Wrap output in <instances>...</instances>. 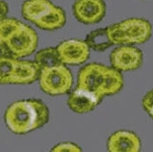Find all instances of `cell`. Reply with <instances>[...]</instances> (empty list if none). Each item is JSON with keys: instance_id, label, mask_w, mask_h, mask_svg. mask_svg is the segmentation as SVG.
<instances>
[{"instance_id": "1", "label": "cell", "mask_w": 153, "mask_h": 152, "mask_svg": "<svg viewBox=\"0 0 153 152\" xmlns=\"http://www.w3.org/2000/svg\"><path fill=\"white\" fill-rule=\"evenodd\" d=\"M9 130L16 135H24L48 122L49 110L38 99H23L13 102L4 115Z\"/></svg>"}, {"instance_id": "2", "label": "cell", "mask_w": 153, "mask_h": 152, "mask_svg": "<svg viewBox=\"0 0 153 152\" xmlns=\"http://www.w3.org/2000/svg\"><path fill=\"white\" fill-rule=\"evenodd\" d=\"M123 87V76L116 68L91 63L83 67L77 76V86L102 100L104 96L120 93Z\"/></svg>"}, {"instance_id": "3", "label": "cell", "mask_w": 153, "mask_h": 152, "mask_svg": "<svg viewBox=\"0 0 153 152\" xmlns=\"http://www.w3.org/2000/svg\"><path fill=\"white\" fill-rule=\"evenodd\" d=\"M107 32L113 45L137 44L149 40L152 26L143 19H128L107 27Z\"/></svg>"}, {"instance_id": "4", "label": "cell", "mask_w": 153, "mask_h": 152, "mask_svg": "<svg viewBox=\"0 0 153 152\" xmlns=\"http://www.w3.org/2000/svg\"><path fill=\"white\" fill-rule=\"evenodd\" d=\"M39 38L36 31L22 23L7 40L0 44L1 55L12 58H24L37 49Z\"/></svg>"}, {"instance_id": "5", "label": "cell", "mask_w": 153, "mask_h": 152, "mask_svg": "<svg viewBox=\"0 0 153 152\" xmlns=\"http://www.w3.org/2000/svg\"><path fill=\"white\" fill-rule=\"evenodd\" d=\"M38 80L41 90L49 95L68 93L73 85L72 73L64 64L42 68Z\"/></svg>"}, {"instance_id": "6", "label": "cell", "mask_w": 153, "mask_h": 152, "mask_svg": "<svg viewBox=\"0 0 153 152\" xmlns=\"http://www.w3.org/2000/svg\"><path fill=\"white\" fill-rule=\"evenodd\" d=\"M112 67L119 71H131L140 68L143 64V52L132 45L122 44L111 52Z\"/></svg>"}, {"instance_id": "7", "label": "cell", "mask_w": 153, "mask_h": 152, "mask_svg": "<svg viewBox=\"0 0 153 152\" xmlns=\"http://www.w3.org/2000/svg\"><path fill=\"white\" fill-rule=\"evenodd\" d=\"M62 64L79 66L87 62L90 56V47L85 41L69 40L61 42L56 47Z\"/></svg>"}, {"instance_id": "8", "label": "cell", "mask_w": 153, "mask_h": 152, "mask_svg": "<svg viewBox=\"0 0 153 152\" xmlns=\"http://www.w3.org/2000/svg\"><path fill=\"white\" fill-rule=\"evenodd\" d=\"M73 15L81 23H97L106 15V4L104 0H76L73 4Z\"/></svg>"}, {"instance_id": "9", "label": "cell", "mask_w": 153, "mask_h": 152, "mask_svg": "<svg viewBox=\"0 0 153 152\" xmlns=\"http://www.w3.org/2000/svg\"><path fill=\"white\" fill-rule=\"evenodd\" d=\"M141 146V139L137 134L126 130L113 133L107 141V149L110 152H139Z\"/></svg>"}, {"instance_id": "10", "label": "cell", "mask_w": 153, "mask_h": 152, "mask_svg": "<svg viewBox=\"0 0 153 152\" xmlns=\"http://www.w3.org/2000/svg\"><path fill=\"white\" fill-rule=\"evenodd\" d=\"M101 100L91 93L80 88H76L68 97V106L77 114H86L91 112Z\"/></svg>"}, {"instance_id": "11", "label": "cell", "mask_w": 153, "mask_h": 152, "mask_svg": "<svg viewBox=\"0 0 153 152\" xmlns=\"http://www.w3.org/2000/svg\"><path fill=\"white\" fill-rule=\"evenodd\" d=\"M41 68L35 62L31 61H16L11 84L27 85L39 79Z\"/></svg>"}, {"instance_id": "12", "label": "cell", "mask_w": 153, "mask_h": 152, "mask_svg": "<svg viewBox=\"0 0 153 152\" xmlns=\"http://www.w3.org/2000/svg\"><path fill=\"white\" fill-rule=\"evenodd\" d=\"M53 7L50 0H25L21 6V14L26 20L35 23Z\"/></svg>"}, {"instance_id": "13", "label": "cell", "mask_w": 153, "mask_h": 152, "mask_svg": "<svg viewBox=\"0 0 153 152\" xmlns=\"http://www.w3.org/2000/svg\"><path fill=\"white\" fill-rule=\"evenodd\" d=\"M67 22V16L62 8L55 6L34 24L40 29L46 31H53L62 28Z\"/></svg>"}, {"instance_id": "14", "label": "cell", "mask_w": 153, "mask_h": 152, "mask_svg": "<svg viewBox=\"0 0 153 152\" xmlns=\"http://www.w3.org/2000/svg\"><path fill=\"white\" fill-rule=\"evenodd\" d=\"M86 43L90 49L94 51H104L113 45L108 36L107 28H100L91 31L86 37Z\"/></svg>"}, {"instance_id": "15", "label": "cell", "mask_w": 153, "mask_h": 152, "mask_svg": "<svg viewBox=\"0 0 153 152\" xmlns=\"http://www.w3.org/2000/svg\"><path fill=\"white\" fill-rule=\"evenodd\" d=\"M34 62L38 65L41 69L45 67H52L62 64L56 47H47V48L38 51L36 56H35Z\"/></svg>"}, {"instance_id": "16", "label": "cell", "mask_w": 153, "mask_h": 152, "mask_svg": "<svg viewBox=\"0 0 153 152\" xmlns=\"http://www.w3.org/2000/svg\"><path fill=\"white\" fill-rule=\"evenodd\" d=\"M16 61V58L0 55V84H11Z\"/></svg>"}, {"instance_id": "17", "label": "cell", "mask_w": 153, "mask_h": 152, "mask_svg": "<svg viewBox=\"0 0 153 152\" xmlns=\"http://www.w3.org/2000/svg\"><path fill=\"white\" fill-rule=\"evenodd\" d=\"M21 24L22 22L15 19L5 17L0 20V39H1L2 42H5Z\"/></svg>"}, {"instance_id": "18", "label": "cell", "mask_w": 153, "mask_h": 152, "mask_svg": "<svg viewBox=\"0 0 153 152\" xmlns=\"http://www.w3.org/2000/svg\"><path fill=\"white\" fill-rule=\"evenodd\" d=\"M53 152H80L82 151L81 147L72 142H62L57 145L51 149Z\"/></svg>"}, {"instance_id": "19", "label": "cell", "mask_w": 153, "mask_h": 152, "mask_svg": "<svg viewBox=\"0 0 153 152\" xmlns=\"http://www.w3.org/2000/svg\"><path fill=\"white\" fill-rule=\"evenodd\" d=\"M142 105L145 111L153 119V90L148 92L143 98Z\"/></svg>"}, {"instance_id": "20", "label": "cell", "mask_w": 153, "mask_h": 152, "mask_svg": "<svg viewBox=\"0 0 153 152\" xmlns=\"http://www.w3.org/2000/svg\"><path fill=\"white\" fill-rule=\"evenodd\" d=\"M8 11H9L8 4L5 1H3V0H0V20L7 17Z\"/></svg>"}, {"instance_id": "21", "label": "cell", "mask_w": 153, "mask_h": 152, "mask_svg": "<svg viewBox=\"0 0 153 152\" xmlns=\"http://www.w3.org/2000/svg\"><path fill=\"white\" fill-rule=\"evenodd\" d=\"M1 43H2V41H1V39H0V44H1Z\"/></svg>"}]
</instances>
